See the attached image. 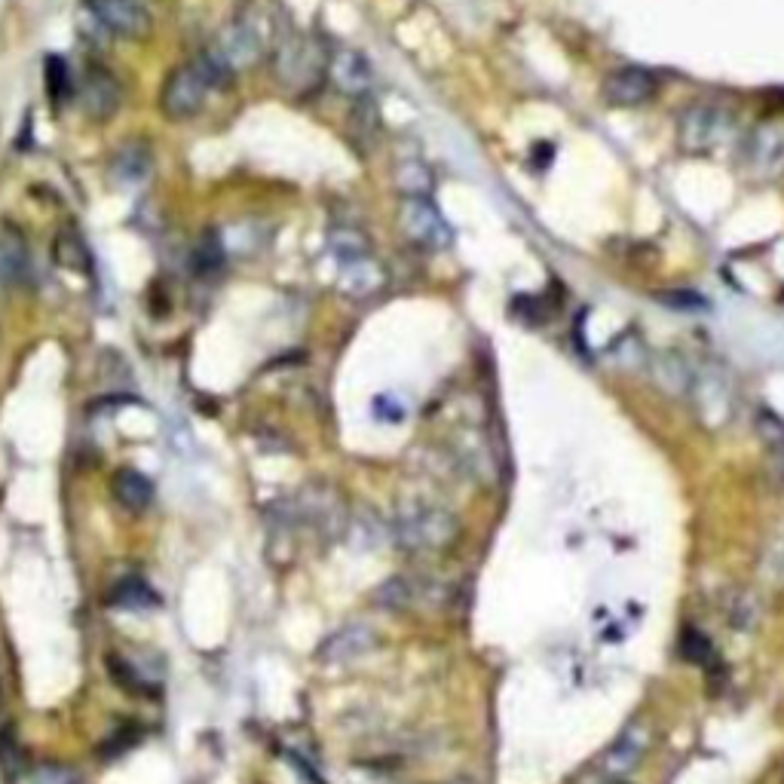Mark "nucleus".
<instances>
[{"label":"nucleus","instance_id":"1","mask_svg":"<svg viewBox=\"0 0 784 784\" xmlns=\"http://www.w3.org/2000/svg\"><path fill=\"white\" fill-rule=\"evenodd\" d=\"M457 518L448 509L438 506H408L396 518V539L399 546L411 552H438L448 549L457 539Z\"/></svg>","mask_w":784,"mask_h":784},{"label":"nucleus","instance_id":"2","mask_svg":"<svg viewBox=\"0 0 784 784\" xmlns=\"http://www.w3.org/2000/svg\"><path fill=\"white\" fill-rule=\"evenodd\" d=\"M209 80L203 74V68L193 62L175 68L166 83H163V95H160V108L169 120H190L203 111L206 105V95H209Z\"/></svg>","mask_w":784,"mask_h":784},{"label":"nucleus","instance_id":"3","mask_svg":"<svg viewBox=\"0 0 784 784\" xmlns=\"http://www.w3.org/2000/svg\"><path fill=\"white\" fill-rule=\"evenodd\" d=\"M89 13L105 31L126 37V40H141L151 34V13H147L138 0H86Z\"/></svg>","mask_w":784,"mask_h":784},{"label":"nucleus","instance_id":"4","mask_svg":"<svg viewBox=\"0 0 784 784\" xmlns=\"http://www.w3.org/2000/svg\"><path fill=\"white\" fill-rule=\"evenodd\" d=\"M402 218H405V230L417 242L429 245V249H448L451 239H454L448 221L441 218V212L426 200V196H408Z\"/></svg>","mask_w":784,"mask_h":784},{"label":"nucleus","instance_id":"5","mask_svg":"<svg viewBox=\"0 0 784 784\" xmlns=\"http://www.w3.org/2000/svg\"><path fill=\"white\" fill-rule=\"evenodd\" d=\"M374 644H377V634L368 625L353 622V625H343V628L331 631L319 644L316 656L328 665H343V662H353V659H362L365 653H371Z\"/></svg>","mask_w":784,"mask_h":784},{"label":"nucleus","instance_id":"6","mask_svg":"<svg viewBox=\"0 0 784 784\" xmlns=\"http://www.w3.org/2000/svg\"><path fill=\"white\" fill-rule=\"evenodd\" d=\"M80 108L89 120L105 123L120 108V83L105 68H89L80 83Z\"/></svg>","mask_w":784,"mask_h":784},{"label":"nucleus","instance_id":"7","mask_svg":"<svg viewBox=\"0 0 784 784\" xmlns=\"http://www.w3.org/2000/svg\"><path fill=\"white\" fill-rule=\"evenodd\" d=\"M604 95L610 105H619V108L644 105L656 95V77L647 68H634V65L619 68L604 80Z\"/></svg>","mask_w":784,"mask_h":784},{"label":"nucleus","instance_id":"8","mask_svg":"<svg viewBox=\"0 0 784 784\" xmlns=\"http://www.w3.org/2000/svg\"><path fill=\"white\" fill-rule=\"evenodd\" d=\"M647 745H650V729H647L644 723H631V726H625V729L616 735V742L607 748L604 760H601L604 772L613 775V778L628 775L637 763H641Z\"/></svg>","mask_w":784,"mask_h":784},{"label":"nucleus","instance_id":"9","mask_svg":"<svg viewBox=\"0 0 784 784\" xmlns=\"http://www.w3.org/2000/svg\"><path fill=\"white\" fill-rule=\"evenodd\" d=\"M331 80L347 95H362L371 89L374 71H371L368 59L362 53H356V49H340L331 59Z\"/></svg>","mask_w":784,"mask_h":784},{"label":"nucleus","instance_id":"10","mask_svg":"<svg viewBox=\"0 0 784 784\" xmlns=\"http://www.w3.org/2000/svg\"><path fill=\"white\" fill-rule=\"evenodd\" d=\"M0 267L4 276L13 282H25L31 276V255H28V239L16 224L0 227Z\"/></svg>","mask_w":784,"mask_h":784},{"label":"nucleus","instance_id":"11","mask_svg":"<svg viewBox=\"0 0 784 784\" xmlns=\"http://www.w3.org/2000/svg\"><path fill=\"white\" fill-rule=\"evenodd\" d=\"M729 123L720 111L711 108H693L690 114L683 117V144L699 151V147H711L714 141H720L726 135Z\"/></svg>","mask_w":784,"mask_h":784},{"label":"nucleus","instance_id":"12","mask_svg":"<svg viewBox=\"0 0 784 784\" xmlns=\"http://www.w3.org/2000/svg\"><path fill=\"white\" fill-rule=\"evenodd\" d=\"M108 604L117 610H129V613H147V610H157L163 601L151 582H144L138 576H126L111 588Z\"/></svg>","mask_w":784,"mask_h":784},{"label":"nucleus","instance_id":"13","mask_svg":"<svg viewBox=\"0 0 784 784\" xmlns=\"http://www.w3.org/2000/svg\"><path fill=\"white\" fill-rule=\"evenodd\" d=\"M111 490L114 500L129 512H144L154 503V481L135 469H120L111 481Z\"/></svg>","mask_w":784,"mask_h":784},{"label":"nucleus","instance_id":"14","mask_svg":"<svg viewBox=\"0 0 784 784\" xmlns=\"http://www.w3.org/2000/svg\"><path fill=\"white\" fill-rule=\"evenodd\" d=\"M111 172L117 181L123 184H138L151 175V147L141 144V141H129V144H120L117 154L111 160Z\"/></svg>","mask_w":784,"mask_h":784},{"label":"nucleus","instance_id":"15","mask_svg":"<svg viewBox=\"0 0 784 784\" xmlns=\"http://www.w3.org/2000/svg\"><path fill=\"white\" fill-rule=\"evenodd\" d=\"M224 261H227V255H224V239H221V233L206 230L200 239H196L193 252H190V270H193V276H196V279H215V276L224 270Z\"/></svg>","mask_w":784,"mask_h":784},{"label":"nucleus","instance_id":"16","mask_svg":"<svg viewBox=\"0 0 784 784\" xmlns=\"http://www.w3.org/2000/svg\"><path fill=\"white\" fill-rule=\"evenodd\" d=\"M53 255H56V264L71 270V273H83V276L92 273V255L86 249L83 236L77 230H71V227L59 230V236L53 242Z\"/></svg>","mask_w":784,"mask_h":784},{"label":"nucleus","instance_id":"17","mask_svg":"<svg viewBox=\"0 0 784 784\" xmlns=\"http://www.w3.org/2000/svg\"><path fill=\"white\" fill-rule=\"evenodd\" d=\"M108 674H111V680L120 686L123 693H129V696H154L157 693V683L151 680V677H144L138 668H135V662L132 659H126V656H108Z\"/></svg>","mask_w":784,"mask_h":784},{"label":"nucleus","instance_id":"18","mask_svg":"<svg viewBox=\"0 0 784 784\" xmlns=\"http://www.w3.org/2000/svg\"><path fill=\"white\" fill-rule=\"evenodd\" d=\"M754 429L763 441V448L769 454V460L775 463V469L784 472V420L775 414V411H757V420H754Z\"/></svg>","mask_w":784,"mask_h":784},{"label":"nucleus","instance_id":"19","mask_svg":"<svg viewBox=\"0 0 784 784\" xmlns=\"http://www.w3.org/2000/svg\"><path fill=\"white\" fill-rule=\"evenodd\" d=\"M43 83H46V95L53 98V105H65L71 98L74 80H71V68L62 56H46L43 62Z\"/></svg>","mask_w":784,"mask_h":784},{"label":"nucleus","instance_id":"20","mask_svg":"<svg viewBox=\"0 0 784 784\" xmlns=\"http://www.w3.org/2000/svg\"><path fill=\"white\" fill-rule=\"evenodd\" d=\"M417 582L411 576H392L377 588V604L386 610H405L417 601Z\"/></svg>","mask_w":784,"mask_h":784},{"label":"nucleus","instance_id":"21","mask_svg":"<svg viewBox=\"0 0 784 784\" xmlns=\"http://www.w3.org/2000/svg\"><path fill=\"white\" fill-rule=\"evenodd\" d=\"M331 252L337 255V261L343 267H347V264H356V261L368 258V242L356 230H334L331 233Z\"/></svg>","mask_w":784,"mask_h":784},{"label":"nucleus","instance_id":"22","mask_svg":"<svg viewBox=\"0 0 784 784\" xmlns=\"http://www.w3.org/2000/svg\"><path fill=\"white\" fill-rule=\"evenodd\" d=\"M138 742H141V729H138V726H123V729H114L108 739L95 748V754L102 757L105 763H114V760H120L123 754H129Z\"/></svg>","mask_w":784,"mask_h":784},{"label":"nucleus","instance_id":"23","mask_svg":"<svg viewBox=\"0 0 784 784\" xmlns=\"http://www.w3.org/2000/svg\"><path fill=\"white\" fill-rule=\"evenodd\" d=\"M680 656L686 659V662H693V665H708V662H714V647H711V641H708V634H702V631H696V628H686L683 634H680Z\"/></svg>","mask_w":784,"mask_h":784},{"label":"nucleus","instance_id":"24","mask_svg":"<svg viewBox=\"0 0 784 784\" xmlns=\"http://www.w3.org/2000/svg\"><path fill=\"white\" fill-rule=\"evenodd\" d=\"M31 784H83L80 772L62 763H40L31 772Z\"/></svg>","mask_w":784,"mask_h":784},{"label":"nucleus","instance_id":"25","mask_svg":"<svg viewBox=\"0 0 784 784\" xmlns=\"http://www.w3.org/2000/svg\"><path fill=\"white\" fill-rule=\"evenodd\" d=\"M399 184L408 196H426L432 187V175L420 163H408L399 169Z\"/></svg>","mask_w":784,"mask_h":784},{"label":"nucleus","instance_id":"26","mask_svg":"<svg viewBox=\"0 0 784 784\" xmlns=\"http://www.w3.org/2000/svg\"><path fill=\"white\" fill-rule=\"evenodd\" d=\"M662 301L674 310H705L708 307V301L699 291H665Z\"/></svg>","mask_w":784,"mask_h":784}]
</instances>
